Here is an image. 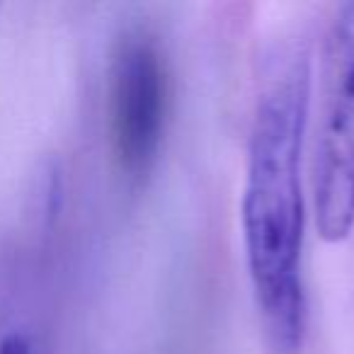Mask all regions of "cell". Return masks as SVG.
Here are the masks:
<instances>
[{
  "instance_id": "cell-3",
  "label": "cell",
  "mask_w": 354,
  "mask_h": 354,
  "mask_svg": "<svg viewBox=\"0 0 354 354\" xmlns=\"http://www.w3.org/2000/svg\"><path fill=\"white\" fill-rule=\"evenodd\" d=\"M167 71L158 44L143 32L119 41L109 73V131L122 172H151L165 133Z\"/></svg>"
},
{
  "instance_id": "cell-4",
  "label": "cell",
  "mask_w": 354,
  "mask_h": 354,
  "mask_svg": "<svg viewBox=\"0 0 354 354\" xmlns=\"http://www.w3.org/2000/svg\"><path fill=\"white\" fill-rule=\"evenodd\" d=\"M0 354H32L30 339L20 333H10L0 339Z\"/></svg>"
},
{
  "instance_id": "cell-1",
  "label": "cell",
  "mask_w": 354,
  "mask_h": 354,
  "mask_svg": "<svg viewBox=\"0 0 354 354\" xmlns=\"http://www.w3.org/2000/svg\"><path fill=\"white\" fill-rule=\"evenodd\" d=\"M310 66L304 49L267 59L257 90L243 192V238L262 333L272 354H301L308 328L301 250V148L308 117Z\"/></svg>"
},
{
  "instance_id": "cell-2",
  "label": "cell",
  "mask_w": 354,
  "mask_h": 354,
  "mask_svg": "<svg viewBox=\"0 0 354 354\" xmlns=\"http://www.w3.org/2000/svg\"><path fill=\"white\" fill-rule=\"evenodd\" d=\"M315 226L342 243L354 228V0L335 8L320 56V109L313 160Z\"/></svg>"
}]
</instances>
